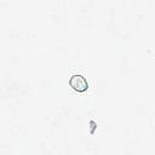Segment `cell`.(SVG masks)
Returning <instances> with one entry per match:
<instances>
[{
	"label": "cell",
	"mask_w": 155,
	"mask_h": 155,
	"mask_svg": "<svg viewBox=\"0 0 155 155\" xmlns=\"http://www.w3.org/2000/svg\"><path fill=\"white\" fill-rule=\"evenodd\" d=\"M69 85L73 90L78 92H84L88 88V82L82 75H73L69 80Z\"/></svg>",
	"instance_id": "cell-1"
}]
</instances>
